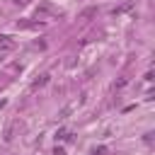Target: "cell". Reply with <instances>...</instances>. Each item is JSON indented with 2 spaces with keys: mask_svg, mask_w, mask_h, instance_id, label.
<instances>
[{
  "mask_svg": "<svg viewBox=\"0 0 155 155\" xmlns=\"http://www.w3.org/2000/svg\"><path fill=\"white\" fill-rule=\"evenodd\" d=\"M46 82H48V75H41V78H39V80H36V82H34V85H31V87H34V90H36V87H44V85H46Z\"/></svg>",
  "mask_w": 155,
  "mask_h": 155,
  "instance_id": "cell-1",
  "label": "cell"
},
{
  "mask_svg": "<svg viewBox=\"0 0 155 155\" xmlns=\"http://www.w3.org/2000/svg\"><path fill=\"white\" fill-rule=\"evenodd\" d=\"M0 46H2V48H12L15 44L10 41V36H0Z\"/></svg>",
  "mask_w": 155,
  "mask_h": 155,
  "instance_id": "cell-2",
  "label": "cell"
},
{
  "mask_svg": "<svg viewBox=\"0 0 155 155\" xmlns=\"http://www.w3.org/2000/svg\"><path fill=\"white\" fill-rule=\"evenodd\" d=\"M15 2H27V0H15Z\"/></svg>",
  "mask_w": 155,
  "mask_h": 155,
  "instance_id": "cell-3",
  "label": "cell"
}]
</instances>
